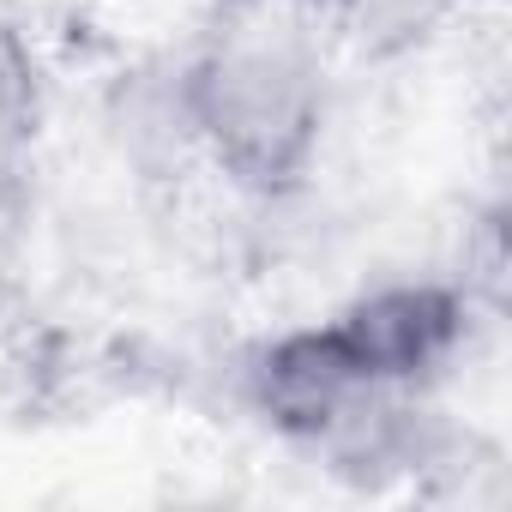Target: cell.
Returning <instances> with one entry per match:
<instances>
[{
	"mask_svg": "<svg viewBox=\"0 0 512 512\" xmlns=\"http://www.w3.org/2000/svg\"><path fill=\"white\" fill-rule=\"evenodd\" d=\"M326 19L320 0H217L181 67L187 139L253 199L296 193L320 163L332 121Z\"/></svg>",
	"mask_w": 512,
	"mask_h": 512,
	"instance_id": "1",
	"label": "cell"
},
{
	"mask_svg": "<svg viewBox=\"0 0 512 512\" xmlns=\"http://www.w3.org/2000/svg\"><path fill=\"white\" fill-rule=\"evenodd\" d=\"M380 392L386 386L362 374V362L350 356L332 320L278 332L272 344L253 350V368H247V398L260 410V422L308 452H326Z\"/></svg>",
	"mask_w": 512,
	"mask_h": 512,
	"instance_id": "2",
	"label": "cell"
},
{
	"mask_svg": "<svg viewBox=\"0 0 512 512\" xmlns=\"http://www.w3.org/2000/svg\"><path fill=\"white\" fill-rule=\"evenodd\" d=\"M332 326L374 386L422 392L470 338V290L440 278H398L344 302Z\"/></svg>",
	"mask_w": 512,
	"mask_h": 512,
	"instance_id": "3",
	"label": "cell"
},
{
	"mask_svg": "<svg viewBox=\"0 0 512 512\" xmlns=\"http://www.w3.org/2000/svg\"><path fill=\"white\" fill-rule=\"evenodd\" d=\"M43 127H49V73L31 37L13 19H0V193L37 157Z\"/></svg>",
	"mask_w": 512,
	"mask_h": 512,
	"instance_id": "4",
	"label": "cell"
},
{
	"mask_svg": "<svg viewBox=\"0 0 512 512\" xmlns=\"http://www.w3.org/2000/svg\"><path fill=\"white\" fill-rule=\"evenodd\" d=\"M320 7H326L332 19H344V13H368V7H380V0H320Z\"/></svg>",
	"mask_w": 512,
	"mask_h": 512,
	"instance_id": "5",
	"label": "cell"
}]
</instances>
